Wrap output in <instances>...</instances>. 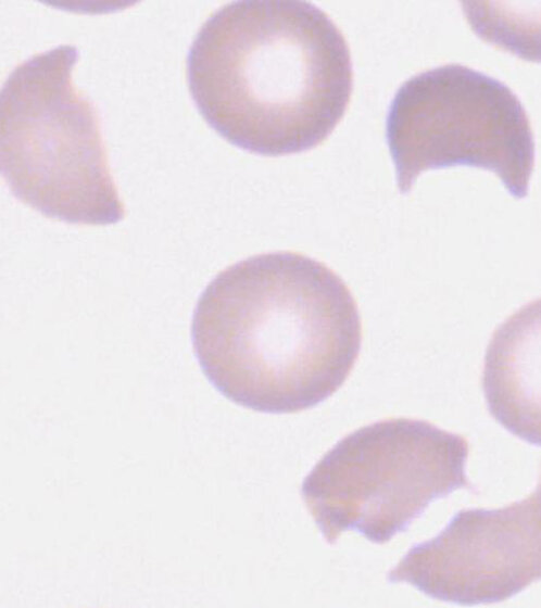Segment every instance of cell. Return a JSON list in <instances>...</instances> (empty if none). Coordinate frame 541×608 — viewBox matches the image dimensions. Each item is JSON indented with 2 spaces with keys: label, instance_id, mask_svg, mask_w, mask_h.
Here are the masks:
<instances>
[{
  "label": "cell",
  "instance_id": "6da1fadb",
  "mask_svg": "<svg viewBox=\"0 0 541 608\" xmlns=\"http://www.w3.org/2000/svg\"><path fill=\"white\" fill-rule=\"evenodd\" d=\"M196 358L235 404L294 414L348 379L362 345L356 302L324 263L293 252L250 256L217 274L196 304Z\"/></svg>",
  "mask_w": 541,
  "mask_h": 608
},
{
  "label": "cell",
  "instance_id": "7a4b0ae2",
  "mask_svg": "<svg viewBox=\"0 0 541 608\" xmlns=\"http://www.w3.org/2000/svg\"><path fill=\"white\" fill-rule=\"evenodd\" d=\"M186 75L205 122L231 144L265 156L320 144L353 89L343 34L319 7L302 0L219 7L190 43Z\"/></svg>",
  "mask_w": 541,
  "mask_h": 608
},
{
  "label": "cell",
  "instance_id": "3957f363",
  "mask_svg": "<svg viewBox=\"0 0 541 608\" xmlns=\"http://www.w3.org/2000/svg\"><path fill=\"white\" fill-rule=\"evenodd\" d=\"M73 45L35 53L0 96L1 174L12 194L67 224L118 223L125 207L111 174L93 102L73 84Z\"/></svg>",
  "mask_w": 541,
  "mask_h": 608
},
{
  "label": "cell",
  "instance_id": "277c9868",
  "mask_svg": "<svg viewBox=\"0 0 541 608\" xmlns=\"http://www.w3.org/2000/svg\"><path fill=\"white\" fill-rule=\"evenodd\" d=\"M468 451L464 436L426 420L376 421L339 440L318 460L302 482L301 497L329 545L345 531L385 544L433 501L458 489L477 493L466 474Z\"/></svg>",
  "mask_w": 541,
  "mask_h": 608
},
{
  "label": "cell",
  "instance_id": "5b68a950",
  "mask_svg": "<svg viewBox=\"0 0 541 608\" xmlns=\"http://www.w3.org/2000/svg\"><path fill=\"white\" fill-rule=\"evenodd\" d=\"M386 139L401 194L425 170L467 165L493 172L515 199L528 195L536 145L527 112L507 85L475 68L450 63L405 80Z\"/></svg>",
  "mask_w": 541,
  "mask_h": 608
},
{
  "label": "cell",
  "instance_id": "8992f818",
  "mask_svg": "<svg viewBox=\"0 0 541 608\" xmlns=\"http://www.w3.org/2000/svg\"><path fill=\"white\" fill-rule=\"evenodd\" d=\"M387 580L464 606L501 603L541 581V469L526 498L457 511L438 535L414 544Z\"/></svg>",
  "mask_w": 541,
  "mask_h": 608
},
{
  "label": "cell",
  "instance_id": "52a82bcc",
  "mask_svg": "<svg viewBox=\"0 0 541 608\" xmlns=\"http://www.w3.org/2000/svg\"><path fill=\"white\" fill-rule=\"evenodd\" d=\"M481 384L495 421L541 447V297L521 306L494 330Z\"/></svg>",
  "mask_w": 541,
  "mask_h": 608
}]
</instances>
